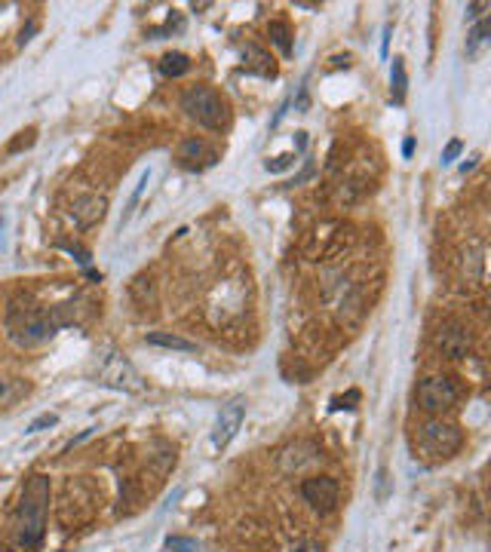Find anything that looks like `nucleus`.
I'll return each instance as SVG.
<instances>
[{"label":"nucleus","instance_id":"obj_1","mask_svg":"<svg viewBox=\"0 0 491 552\" xmlns=\"http://www.w3.org/2000/svg\"><path fill=\"white\" fill-rule=\"evenodd\" d=\"M74 304H59L50 310H10L6 316V331H10V341L19 347H37L43 341H50L61 325L74 322L71 313Z\"/></svg>","mask_w":491,"mask_h":552},{"label":"nucleus","instance_id":"obj_2","mask_svg":"<svg viewBox=\"0 0 491 552\" xmlns=\"http://www.w3.org/2000/svg\"><path fill=\"white\" fill-rule=\"evenodd\" d=\"M46 509H50V479L37 472L25 482L19 509H15V537L22 546H40L46 534Z\"/></svg>","mask_w":491,"mask_h":552},{"label":"nucleus","instance_id":"obj_3","mask_svg":"<svg viewBox=\"0 0 491 552\" xmlns=\"http://www.w3.org/2000/svg\"><path fill=\"white\" fill-rule=\"evenodd\" d=\"M181 107L190 120H197L206 129H225L227 126V102L209 87H194L181 96Z\"/></svg>","mask_w":491,"mask_h":552},{"label":"nucleus","instance_id":"obj_4","mask_svg":"<svg viewBox=\"0 0 491 552\" xmlns=\"http://www.w3.org/2000/svg\"><path fill=\"white\" fill-rule=\"evenodd\" d=\"M414 442H418L421 454L430 457V461H448L451 454H458L464 436H460V430L448 421H427L418 426Z\"/></svg>","mask_w":491,"mask_h":552},{"label":"nucleus","instance_id":"obj_5","mask_svg":"<svg viewBox=\"0 0 491 552\" xmlns=\"http://www.w3.org/2000/svg\"><path fill=\"white\" fill-rule=\"evenodd\" d=\"M350 243H353V230L347 227V224L326 221V224H319V227L310 233V239L304 243V255L310 261H326V258L341 255Z\"/></svg>","mask_w":491,"mask_h":552},{"label":"nucleus","instance_id":"obj_6","mask_svg":"<svg viewBox=\"0 0 491 552\" xmlns=\"http://www.w3.org/2000/svg\"><path fill=\"white\" fill-rule=\"evenodd\" d=\"M96 378H98V384L111 387V390H123V393L144 390V384H142V378H138V371L133 368V362L123 359L120 353H105L96 368Z\"/></svg>","mask_w":491,"mask_h":552},{"label":"nucleus","instance_id":"obj_7","mask_svg":"<svg viewBox=\"0 0 491 552\" xmlns=\"http://www.w3.org/2000/svg\"><path fill=\"white\" fill-rule=\"evenodd\" d=\"M458 402V387L451 384V378L445 375H433V378H424L418 384V405L424 411H445Z\"/></svg>","mask_w":491,"mask_h":552},{"label":"nucleus","instance_id":"obj_8","mask_svg":"<svg viewBox=\"0 0 491 552\" xmlns=\"http://www.w3.org/2000/svg\"><path fill=\"white\" fill-rule=\"evenodd\" d=\"M301 494H304V500L310 503L313 512L326 516V512H332L338 507V494H341V488H338V482L332 476H313V479H307L301 485Z\"/></svg>","mask_w":491,"mask_h":552},{"label":"nucleus","instance_id":"obj_9","mask_svg":"<svg viewBox=\"0 0 491 552\" xmlns=\"http://www.w3.org/2000/svg\"><path fill=\"white\" fill-rule=\"evenodd\" d=\"M436 347H439L448 359H467L470 350H473V338H470V331H467L464 325L445 322V325L436 329Z\"/></svg>","mask_w":491,"mask_h":552},{"label":"nucleus","instance_id":"obj_10","mask_svg":"<svg viewBox=\"0 0 491 552\" xmlns=\"http://www.w3.org/2000/svg\"><path fill=\"white\" fill-rule=\"evenodd\" d=\"M243 417H245V402H243V399L227 402V405L218 411V421H215L212 445H215V448H227L230 439L236 436V430L243 426Z\"/></svg>","mask_w":491,"mask_h":552},{"label":"nucleus","instance_id":"obj_11","mask_svg":"<svg viewBox=\"0 0 491 552\" xmlns=\"http://www.w3.org/2000/svg\"><path fill=\"white\" fill-rule=\"evenodd\" d=\"M107 200L98 197V193H83V197H74L71 206H68V218H71L77 227H92L96 221L105 218Z\"/></svg>","mask_w":491,"mask_h":552},{"label":"nucleus","instance_id":"obj_12","mask_svg":"<svg viewBox=\"0 0 491 552\" xmlns=\"http://www.w3.org/2000/svg\"><path fill=\"white\" fill-rule=\"evenodd\" d=\"M317 457H319V448L313 445V442H295V445H289L280 454V470L298 472V470H304L307 463H317Z\"/></svg>","mask_w":491,"mask_h":552},{"label":"nucleus","instance_id":"obj_13","mask_svg":"<svg viewBox=\"0 0 491 552\" xmlns=\"http://www.w3.org/2000/svg\"><path fill=\"white\" fill-rule=\"evenodd\" d=\"M243 59L249 61V65H245V71H249V74L276 77V65H273L271 52H264V50H261V46H255V43H245V46H243Z\"/></svg>","mask_w":491,"mask_h":552},{"label":"nucleus","instance_id":"obj_14","mask_svg":"<svg viewBox=\"0 0 491 552\" xmlns=\"http://www.w3.org/2000/svg\"><path fill=\"white\" fill-rule=\"evenodd\" d=\"M31 393V384L22 378H3L0 380V408H13Z\"/></svg>","mask_w":491,"mask_h":552},{"label":"nucleus","instance_id":"obj_15","mask_svg":"<svg viewBox=\"0 0 491 552\" xmlns=\"http://www.w3.org/2000/svg\"><path fill=\"white\" fill-rule=\"evenodd\" d=\"M148 344L166 347V350H181V353H194V350H197L194 341L181 338V334H172V331H151L148 334Z\"/></svg>","mask_w":491,"mask_h":552},{"label":"nucleus","instance_id":"obj_16","mask_svg":"<svg viewBox=\"0 0 491 552\" xmlns=\"http://www.w3.org/2000/svg\"><path fill=\"white\" fill-rule=\"evenodd\" d=\"M160 71H163V77H184L190 71V59L184 56V52H166L163 59H160Z\"/></svg>","mask_w":491,"mask_h":552},{"label":"nucleus","instance_id":"obj_17","mask_svg":"<svg viewBox=\"0 0 491 552\" xmlns=\"http://www.w3.org/2000/svg\"><path fill=\"white\" fill-rule=\"evenodd\" d=\"M390 87H393V102L402 105L405 102V89H409V77H405L402 59H393V68H390Z\"/></svg>","mask_w":491,"mask_h":552},{"label":"nucleus","instance_id":"obj_18","mask_svg":"<svg viewBox=\"0 0 491 552\" xmlns=\"http://www.w3.org/2000/svg\"><path fill=\"white\" fill-rule=\"evenodd\" d=\"M488 31H491V22H488V19H482V22H476V25H473L470 40H467V59H476V56H479V50H482V46H485V40H488Z\"/></svg>","mask_w":491,"mask_h":552},{"label":"nucleus","instance_id":"obj_19","mask_svg":"<svg viewBox=\"0 0 491 552\" xmlns=\"http://www.w3.org/2000/svg\"><path fill=\"white\" fill-rule=\"evenodd\" d=\"M267 34H271V40L280 46L282 56H292V34H289L286 22H271V25H267Z\"/></svg>","mask_w":491,"mask_h":552},{"label":"nucleus","instance_id":"obj_20","mask_svg":"<svg viewBox=\"0 0 491 552\" xmlns=\"http://www.w3.org/2000/svg\"><path fill=\"white\" fill-rule=\"evenodd\" d=\"M34 142H37V129L31 126L25 132H19V138H13L10 147H6V154H19V151H25V147H31Z\"/></svg>","mask_w":491,"mask_h":552},{"label":"nucleus","instance_id":"obj_21","mask_svg":"<svg viewBox=\"0 0 491 552\" xmlns=\"http://www.w3.org/2000/svg\"><path fill=\"white\" fill-rule=\"evenodd\" d=\"M59 424V415H52V411H46V415H40V417H34V421L28 424V436H34V433H43V430H50V426H56Z\"/></svg>","mask_w":491,"mask_h":552},{"label":"nucleus","instance_id":"obj_22","mask_svg":"<svg viewBox=\"0 0 491 552\" xmlns=\"http://www.w3.org/2000/svg\"><path fill=\"white\" fill-rule=\"evenodd\" d=\"M206 154V144L199 142V138H188V142L181 144V157L184 160H199Z\"/></svg>","mask_w":491,"mask_h":552},{"label":"nucleus","instance_id":"obj_23","mask_svg":"<svg viewBox=\"0 0 491 552\" xmlns=\"http://www.w3.org/2000/svg\"><path fill=\"white\" fill-rule=\"evenodd\" d=\"M292 163H295V154H282V157L267 160V163H264V169H267V172H273V175H276V172H286Z\"/></svg>","mask_w":491,"mask_h":552},{"label":"nucleus","instance_id":"obj_24","mask_svg":"<svg viewBox=\"0 0 491 552\" xmlns=\"http://www.w3.org/2000/svg\"><path fill=\"white\" fill-rule=\"evenodd\" d=\"M166 549H172V552H197V540H190V537H169L166 540Z\"/></svg>","mask_w":491,"mask_h":552},{"label":"nucleus","instance_id":"obj_25","mask_svg":"<svg viewBox=\"0 0 491 552\" xmlns=\"http://www.w3.org/2000/svg\"><path fill=\"white\" fill-rule=\"evenodd\" d=\"M387 470H384V466H381V470H378V476H375V500H378V503H384V500H387Z\"/></svg>","mask_w":491,"mask_h":552},{"label":"nucleus","instance_id":"obj_26","mask_svg":"<svg viewBox=\"0 0 491 552\" xmlns=\"http://www.w3.org/2000/svg\"><path fill=\"white\" fill-rule=\"evenodd\" d=\"M353 402H359V393L356 390H350L347 396H335V399H332V411H341V408H356V405H353Z\"/></svg>","mask_w":491,"mask_h":552},{"label":"nucleus","instance_id":"obj_27","mask_svg":"<svg viewBox=\"0 0 491 552\" xmlns=\"http://www.w3.org/2000/svg\"><path fill=\"white\" fill-rule=\"evenodd\" d=\"M460 147H464V144H460L458 138H455V142H448V144H445V151H442V166H448V163H455V157L460 154Z\"/></svg>","mask_w":491,"mask_h":552},{"label":"nucleus","instance_id":"obj_28","mask_svg":"<svg viewBox=\"0 0 491 552\" xmlns=\"http://www.w3.org/2000/svg\"><path fill=\"white\" fill-rule=\"evenodd\" d=\"M292 552H322V546H319V540H298L295 546H292Z\"/></svg>","mask_w":491,"mask_h":552},{"label":"nucleus","instance_id":"obj_29","mask_svg":"<svg viewBox=\"0 0 491 552\" xmlns=\"http://www.w3.org/2000/svg\"><path fill=\"white\" fill-rule=\"evenodd\" d=\"M61 248H65V252H71V255H77V261H80V264H86V261H89V255L83 252L80 246H74V243H61Z\"/></svg>","mask_w":491,"mask_h":552},{"label":"nucleus","instance_id":"obj_30","mask_svg":"<svg viewBox=\"0 0 491 552\" xmlns=\"http://www.w3.org/2000/svg\"><path fill=\"white\" fill-rule=\"evenodd\" d=\"M295 107H298V111H307V107H310V98H307V89H301V92H298V102H295Z\"/></svg>","mask_w":491,"mask_h":552},{"label":"nucleus","instance_id":"obj_31","mask_svg":"<svg viewBox=\"0 0 491 552\" xmlns=\"http://www.w3.org/2000/svg\"><path fill=\"white\" fill-rule=\"evenodd\" d=\"M485 6L488 3H470V6H467V19H479V13L485 10Z\"/></svg>","mask_w":491,"mask_h":552},{"label":"nucleus","instance_id":"obj_32","mask_svg":"<svg viewBox=\"0 0 491 552\" xmlns=\"http://www.w3.org/2000/svg\"><path fill=\"white\" fill-rule=\"evenodd\" d=\"M476 160H479V157H476V154H473V157L470 160H464V163H460V172H473V169H476Z\"/></svg>","mask_w":491,"mask_h":552},{"label":"nucleus","instance_id":"obj_33","mask_svg":"<svg viewBox=\"0 0 491 552\" xmlns=\"http://www.w3.org/2000/svg\"><path fill=\"white\" fill-rule=\"evenodd\" d=\"M402 154H405V157H411V154H414V138H405V142H402Z\"/></svg>","mask_w":491,"mask_h":552},{"label":"nucleus","instance_id":"obj_34","mask_svg":"<svg viewBox=\"0 0 491 552\" xmlns=\"http://www.w3.org/2000/svg\"><path fill=\"white\" fill-rule=\"evenodd\" d=\"M295 144H298V151H304V147H307V132H298Z\"/></svg>","mask_w":491,"mask_h":552},{"label":"nucleus","instance_id":"obj_35","mask_svg":"<svg viewBox=\"0 0 491 552\" xmlns=\"http://www.w3.org/2000/svg\"><path fill=\"white\" fill-rule=\"evenodd\" d=\"M0 191H3V184H0Z\"/></svg>","mask_w":491,"mask_h":552}]
</instances>
